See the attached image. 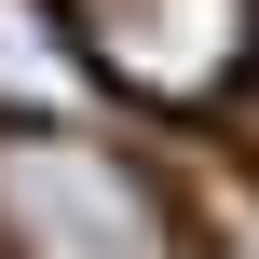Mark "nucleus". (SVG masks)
<instances>
[{
  "mask_svg": "<svg viewBox=\"0 0 259 259\" xmlns=\"http://www.w3.org/2000/svg\"><path fill=\"white\" fill-rule=\"evenodd\" d=\"M96 55L68 27V0H0V137H68L96 123Z\"/></svg>",
  "mask_w": 259,
  "mask_h": 259,
  "instance_id": "obj_3",
  "label": "nucleus"
},
{
  "mask_svg": "<svg viewBox=\"0 0 259 259\" xmlns=\"http://www.w3.org/2000/svg\"><path fill=\"white\" fill-rule=\"evenodd\" d=\"M82 55L109 96H150V109H219L259 68V0H68Z\"/></svg>",
  "mask_w": 259,
  "mask_h": 259,
  "instance_id": "obj_2",
  "label": "nucleus"
},
{
  "mask_svg": "<svg viewBox=\"0 0 259 259\" xmlns=\"http://www.w3.org/2000/svg\"><path fill=\"white\" fill-rule=\"evenodd\" d=\"M0 259H205V246L137 150L68 123V137H0Z\"/></svg>",
  "mask_w": 259,
  "mask_h": 259,
  "instance_id": "obj_1",
  "label": "nucleus"
}]
</instances>
